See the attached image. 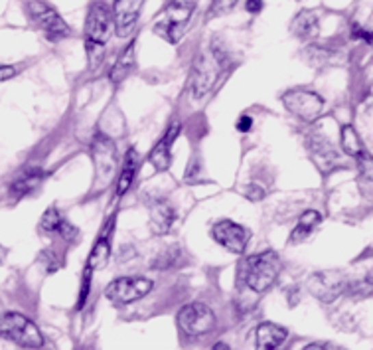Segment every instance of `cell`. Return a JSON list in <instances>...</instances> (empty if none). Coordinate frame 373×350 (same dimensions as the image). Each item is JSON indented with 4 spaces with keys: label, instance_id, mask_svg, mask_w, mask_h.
<instances>
[{
    "label": "cell",
    "instance_id": "4316f807",
    "mask_svg": "<svg viewBox=\"0 0 373 350\" xmlns=\"http://www.w3.org/2000/svg\"><path fill=\"white\" fill-rule=\"evenodd\" d=\"M237 2L239 0H211L209 10H207V20L229 14V12L235 8V4H237Z\"/></svg>",
    "mask_w": 373,
    "mask_h": 350
},
{
    "label": "cell",
    "instance_id": "4fadbf2b",
    "mask_svg": "<svg viewBox=\"0 0 373 350\" xmlns=\"http://www.w3.org/2000/svg\"><path fill=\"white\" fill-rule=\"evenodd\" d=\"M306 149H308V155L312 158L314 166L322 173L324 176L334 173L336 168L342 166V157L339 153L330 145V140L320 135H312L306 139Z\"/></svg>",
    "mask_w": 373,
    "mask_h": 350
},
{
    "label": "cell",
    "instance_id": "d6986e66",
    "mask_svg": "<svg viewBox=\"0 0 373 350\" xmlns=\"http://www.w3.org/2000/svg\"><path fill=\"white\" fill-rule=\"evenodd\" d=\"M289 336V331L276 323H263L257 327V349L274 350L279 349Z\"/></svg>",
    "mask_w": 373,
    "mask_h": 350
},
{
    "label": "cell",
    "instance_id": "3957f363",
    "mask_svg": "<svg viewBox=\"0 0 373 350\" xmlns=\"http://www.w3.org/2000/svg\"><path fill=\"white\" fill-rule=\"evenodd\" d=\"M0 336L14 342L22 349H42L44 336L40 329L28 316L20 313H2L0 315Z\"/></svg>",
    "mask_w": 373,
    "mask_h": 350
},
{
    "label": "cell",
    "instance_id": "e0dca14e",
    "mask_svg": "<svg viewBox=\"0 0 373 350\" xmlns=\"http://www.w3.org/2000/svg\"><path fill=\"white\" fill-rule=\"evenodd\" d=\"M113 229H115V218L109 220L107 228H103L101 236L97 238V242L93 245L91 253H89V260L87 265L95 271V269H103L109 258H111V245H113Z\"/></svg>",
    "mask_w": 373,
    "mask_h": 350
},
{
    "label": "cell",
    "instance_id": "83f0119b",
    "mask_svg": "<svg viewBox=\"0 0 373 350\" xmlns=\"http://www.w3.org/2000/svg\"><path fill=\"white\" fill-rule=\"evenodd\" d=\"M91 267L87 265V269H85V275H83V283H81V291H79V301H77V309H81L85 303H87V299H89V293H91Z\"/></svg>",
    "mask_w": 373,
    "mask_h": 350
},
{
    "label": "cell",
    "instance_id": "7402d4cb",
    "mask_svg": "<svg viewBox=\"0 0 373 350\" xmlns=\"http://www.w3.org/2000/svg\"><path fill=\"white\" fill-rule=\"evenodd\" d=\"M138 151L136 149H129L127 155H125V160H123V168H120V176L117 180V196H125L129 192V188L133 186V180H135L136 171H138Z\"/></svg>",
    "mask_w": 373,
    "mask_h": 350
},
{
    "label": "cell",
    "instance_id": "52a82bcc",
    "mask_svg": "<svg viewBox=\"0 0 373 350\" xmlns=\"http://www.w3.org/2000/svg\"><path fill=\"white\" fill-rule=\"evenodd\" d=\"M348 275L338 269H328V271H318L308 277V291L322 303H334L336 299L346 295L348 287Z\"/></svg>",
    "mask_w": 373,
    "mask_h": 350
},
{
    "label": "cell",
    "instance_id": "30bf717a",
    "mask_svg": "<svg viewBox=\"0 0 373 350\" xmlns=\"http://www.w3.org/2000/svg\"><path fill=\"white\" fill-rule=\"evenodd\" d=\"M28 12L30 16L38 22V26L46 32V36L50 38L51 42H60L64 38H68L69 32L68 22L60 16L48 2L44 0H28Z\"/></svg>",
    "mask_w": 373,
    "mask_h": 350
},
{
    "label": "cell",
    "instance_id": "5b68a950",
    "mask_svg": "<svg viewBox=\"0 0 373 350\" xmlns=\"http://www.w3.org/2000/svg\"><path fill=\"white\" fill-rule=\"evenodd\" d=\"M283 105L305 123H314L324 113V99L310 89H290L283 95Z\"/></svg>",
    "mask_w": 373,
    "mask_h": 350
},
{
    "label": "cell",
    "instance_id": "9a60e30c",
    "mask_svg": "<svg viewBox=\"0 0 373 350\" xmlns=\"http://www.w3.org/2000/svg\"><path fill=\"white\" fill-rule=\"evenodd\" d=\"M180 135V123H172L168 127V131L164 133V137L154 145V149L149 155V160L158 173H166L172 164V147L174 140L178 139Z\"/></svg>",
    "mask_w": 373,
    "mask_h": 350
},
{
    "label": "cell",
    "instance_id": "1f68e13d",
    "mask_svg": "<svg viewBox=\"0 0 373 350\" xmlns=\"http://www.w3.org/2000/svg\"><path fill=\"white\" fill-rule=\"evenodd\" d=\"M253 129V117L251 115H241L237 121L239 133H249Z\"/></svg>",
    "mask_w": 373,
    "mask_h": 350
},
{
    "label": "cell",
    "instance_id": "6da1fadb",
    "mask_svg": "<svg viewBox=\"0 0 373 350\" xmlns=\"http://www.w3.org/2000/svg\"><path fill=\"white\" fill-rule=\"evenodd\" d=\"M281 275V260L274 251L249 255L239 265V281L253 293H267Z\"/></svg>",
    "mask_w": 373,
    "mask_h": 350
},
{
    "label": "cell",
    "instance_id": "7c38bea8",
    "mask_svg": "<svg viewBox=\"0 0 373 350\" xmlns=\"http://www.w3.org/2000/svg\"><path fill=\"white\" fill-rule=\"evenodd\" d=\"M211 238H214V242H218L229 253L243 255L247 251V245L251 242V232L247 228H243L237 222L220 220L211 228Z\"/></svg>",
    "mask_w": 373,
    "mask_h": 350
},
{
    "label": "cell",
    "instance_id": "f1b7e54d",
    "mask_svg": "<svg viewBox=\"0 0 373 350\" xmlns=\"http://www.w3.org/2000/svg\"><path fill=\"white\" fill-rule=\"evenodd\" d=\"M243 196L247 198V200H251V202H261L267 192H265V188L263 186H259V184H247L245 188H243Z\"/></svg>",
    "mask_w": 373,
    "mask_h": 350
},
{
    "label": "cell",
    "instance_id": "277c9868",
    "mask_svg": "<svg viewBox=\"0 0 373 350\" xmlns=\"http://www.w3.org/2000/svg\"><path fill=\"white\" fill-rule=\"evenodd\" d=\"M91 158L95 164V180L97 184H107L113 180L119 168V157H117V147L107 137L105 133H97L91 140Z\"/></svg>",
    "mask_w": 373,
    "mask_h": 350
},
{
    "label": "cell",
    "instance_id": "7a4b0ae2",
    "mask_svg": "<svg viewBox=\"0 0 373 350\" xmlns=\"http://www.w3.org/2000/svg\"><path fill=\"white\" fill-rule=\"evenodd\" d=\"M223 68H225V52L214 42L211 48L207 52L200 53L192 64V71H190L192 95L196 99L205 97L214 89L216 82L220 79Z\"/></svg>",
    "mask_w": 373,
    "mask_h": 350
},
{
    "label": "cell",
    "instance_id": "484cf974",
    "mask_svg": "<svg viewBox=\"0 0 373 350\" xmlns=\"http://www.w3.org/2000/svg\"><path fill=\"white\" fill-rule=\"evenodd\" d=\"M184 260V253L180 247H172V249H164L151 265L154 269H168V267H178Z\"/></svg>",
    "mask_w": 373,
    "mask_h": 350
},
{
    "label": "cell",
    "instance_id": "2e32d148",
    "mask_svg": "<svg viewBox=\"0 0 373 350\" xmlns=\"http://www.w3.org/2000/svg\"><path fill=\"white\" fill-rule=\"evenodd\" d=\"M40 229L48 236H60L68 242L77 240V236H79V229L69 224L68 220L62 216V212L57 210V206H50L44 212V216L40 220Z\"/></svg>",
    "mask_w": 373,
    "mask_h": 350
},
{
    "label": "cell",
    "instance_id": "d6a6232c",
    "mask_svg": "<svg viewBox=\"0 0 373 350\" xmlns=\"http://www.w3.org/2000/svg\"><path fill=\"white\" fill-rule=\"evenodd\" d=\"M16 75V68L14 66H0V84L8 82Z\"/></svg>",
    "mask_w": 373,
    "mask_h": 350
},
{
    "label": "cell",
    "instance_id": "9c48e42d",
    "mask_svg": "<svg viewBox=\"0 0 373 350\" xmlns=\"http://www.w3.org/2000/svg\"><path fill=\"white\" fill-rule=\"evenodd\" d=\"M154 283L146 277H120L115 279L105 291L107 299L115 305H131L153 291Z\"/></svg>",
    "mask_w": 373,
    "mask_h": 350
},
{
    "label": "cell",
    "instance_id": "f546056e",
    "mask_svg": "<svg viewBox=\"0 0 373 350\" xmlns=\"http://www.w3.org/2000/svg\"><path fill=\"white\" fill-rule=\"evenodd\" d=\"M202 173V158L200 157H194L192 158V162H190V168H188V175L186 180L188 182H194L196 180V176Z\"/></svg>",
    "mask_w": 373,
    "mask_h": 350
},
{
    "label": "cell",
    "instance_id": "603a6c76",
    "mask_svg": "<svg viewBox=\"0 0 373 350\" xmlns=\"http://www.w3.org/2000/svg\"><path fill=\"white\" fill-rule=\"evenodd\" d=\"M318 16L310 10H303L298 12L294 20L290 22V30L292 34L300 40H314L318 36Z\"/></svg>",
    "mask_w": 373,
    "mask_h": 350
},
{
    "label": "cell",
    "instance_id": "836d02e7",
    "mask_svg": "<svg viewBox=\"0 0 373 350\" xmlns=\"http://www.w3.org/2000/svg\"><path fill=\"white\" fill-rule=\"evenodd\" d=\"M245 8H247V12H251V14H259V12L263 10V0H247Z\"/></svg>",
    "mask_w": 373,
    "mask_h": 350
},
{
    "label": "cell",
    "instance_id": "d590c367",
    "mask_svg": "<svg viewBox=\"0 0 373 350\" xmlns=\"http://www.w3.org/2000/svg\"><path fill=\"white\" fill-rule=\"evenodd\" d=\"M214 349H218V350H225V349H229V347H227V345H225V342H218V345H216V347H214Z\"/></svg>",
    "mask_w": 373,
    "mask_h": 350
},
{
    "label": "cell",
    "instance_id": "4dcf8cb0",
    "mask_svg": "<svg viewBox=\"0 0 373 350\" xmlns=\"http://www.w3.org/2000/svg\"><path fill=\"white\" fill-rule=\"evenodd\" d=\"M352 36H354L356 40H365L368 44L372 42V34H370V30L361 28L359 24H352Z\"/></svg>",
    "mask_w": 373,
    "mask_h": 350
},
{
    "label": "cell",
    "instance_id": "8fae6325",
    "mask_svg": "<svg viewBox=\"0 0 373 350\" xmlns=\"http://www.w3.org/2000/svg\"><path fill=\"white\" fill-rule=\"evenodd\" d=\"M113 30V12L107 4L95 2L91 4L87 18H85V44L105 46L111 38Z\"/></svg>",
    "mask_w": 373,
    "mask_h": 350
},
{
    "label": "cell",
    "instance_id": "5bb4252c",
    "mask_svg": "<svg viewBox=\"0 0 373 350\" xmlns=\"http://www.w3.org/2000/svg\"><path fill=\"white\" fill-rule=\"evenodd\" d=\"M144 0H115L113 6V24L117 28V34L127 38L133 34L136 26V20L140 14Z\"/></svg>",
    "mask_w": 373,
    "mask_h": 350
},
{
    "label": "cell",
    "instance_id": "ffe728a7",
    "mask_svg": "<svg viewBox=\"0 0 373 350\" xmlns=\"http://www.w3.org/2000/svg\"><path fill=\"white\" fill-rule=\"evenodd\" d=\"M135 66H136V42H131V44L119 53L117 62L113 64V68L109 71V79H111L115 86H119V84H123V82L133 73Z\"/></svg>",
    "mask_w": 373,
    "mask_h": 350
},
{
    "label": "cell",
    "instance_id": "e575fe53",
    "mask_svg": "<svg viewBox=\"0 0 373 350\" xmlns=\"http://www.w3.org/2000/svg\"><path fill=\"white\" fill-rule=\"evenodd\" d=\"M306 350H332L336 349L334 345H330V342H310L308 347H305Z\"/></svg>",
    "mask_w": 373,
    "mask_h": 350
},
{
    "label": "cell",
    "instance_id": "cb8c5ba5",
    "mask_svg": "<svg viewBox=\"0 0 373 350\" xmlns=\"http://www.w3.org/2000/svg\"><path fill=\"white\" fill-rule=\"evenodd\" d=\"M320 220H322V216L318 214L316 210H306L300 218H298V224H296V228L292 229V234H290V244H298V242H303L306 240L316 226L320 224Z\"/></svg>",
    "mask_w": 373,
    "mask_h": 350
},
{
    "label": "cell",
    "instance_id": "d4e9b609",
    "mask_svg": "<svg viewBox=\"0 0 373 350\" xmlns=\"http://www.w3.org/2000/svg\"><path fill=\"white\" fill-rule=\"evenodd\" d=\"M339 140H342V149L348 157H361L365 153V145L363 140L359 137L354 125H344L342 131H339Z\"/></svg>",
    "mask_w": 373,
    "mask_h": 350
},
{
    "label": "cell",
    "instance_id": "ba28073f",
    "mask_svg": "<svg viewBox=\"0 0 373 350\" xmlns=\"http://www.w3.org/2000/svg\"><path fill=\"white\" fill-rule=\"evenodd\" d=\"M178 327L188 336H204L216 327V315L204 303H190L178 311Z\"/></svg>",
    "mask_w": 373,
    "mask_h": 350
},
{
    "label": "cell",
    "instance_id": "ac0fdd59",
    "mask_svg": "<svg viewBox=\"0 0 373 350\" xmlns=\"http://www.w3.org/2000/svg\"><path fill=\"white\" fill-rule=\"evenodd\" d=\"M176 222V210L166 200H154L151 202V228L154 234L162 236L166 234Z\"/></svg>",
    "mask_w": 373,
    "mask_h": 350
},
{
    "label": "cell",
    "instance_id": "44dd1931",
    "mask_svg": "<svg viewBox=\"0 0 373 350\" xmlns=\"http://www.w3.org/2000/svg\"><path fill=\"white\" fill-rule=\"evenodd\" d=\"M46 178V173L42 171V168H28V171H24L22 175L18 176L16 180L10 184V194L20 200V198H24V196H28V194H32L42 184V180Z\"/></svg>",
    "mask_w": 373,
    "mask_h": 350
},
{
    "label": "cell",
    "instance_id": "8992f818",
    "mask_svg": "<svg viewBox=\"0 0 373 350\" xmlns=\"http://www.w3.org/2000/svg\"><path fill=\"white\" fill-rule=\"evenodd\" d=\"M196 2L186 0V2H174L168 10L164 12V20L154 26V32L168 40L170 44H178L180 38L184 36V28L194 14Z\"/></svg>",
    "mask_w": 373,
    "mask_h": 350
},
{
    "label": "cell",
    "instance_id": "8d00e7d4",
    "mask_svg": "<svg viewBox=\"0 0 373 350\" xmlns=\"http://www.w3.org/2000/svg\"><path fill=\"white\" fill-rule=\"evenodd\" d=\"M0 263H2V253H0Z\"/></svg>",
    "mask_w": 373,
    "mask_h": 350
}]
</instances>
